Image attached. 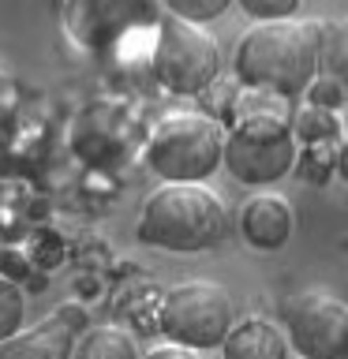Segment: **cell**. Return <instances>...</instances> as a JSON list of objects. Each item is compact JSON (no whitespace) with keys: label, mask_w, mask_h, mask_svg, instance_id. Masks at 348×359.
<instances>
[{"label":"cell","mask_w":348,"mask_h":359,"mask_svg":"<svg viewBox=\"0 0 348 359\" xmlns=\"http://www.w3.org/2000/svg\"><path fill=\"white\" fill-rule=\"evenodd\" d=\"M319 64L348 97V15L319 22Z\"/></svg>","instance_id":"11"},{"label":"cell","mask_w":348,"mask_h":359,"mask_svg":"<svg viewBox=\"0 0 348 359\" xmlns=\"http://www.w3.org/2000/svg\"><path fill=\"white\" fill-rule=\"evenodd\" d=\"M135 236L146 247L173 255L210 251L225 236V206L202 184H161L142 202Z\"/></svg>","instance_id":"2"},{"label":"cell","mask_w":348,"mask_h":359,"mask_svg":"<svg viewBox=\"0 0 348 359\" xmlns=\"http://www.w3.org/2000/svg\"><path fill=\"white\" fill-rule=\"evenodd\" d=\"M142 359H202V355L191 352V348H180V344H161V348H150Z\"/></svg>","instance_id":"19"},{"label":"cell","mask_w":348,"mask_h":359,"mask_svg":"<svg viewBox=\"0 0 348 359\" xmlns=\"http://www.w3.org/2000/svg\"><path fill=\"white\" fill-rule=\"evenodd\" d=\"M221 359H288V337L269 318H240L221 344Z\"/></svg>","instance_id":"10"},{"label":"cell","mask_w":348,"mask_h":359,"mask_svg":"<svg viewBox=\"0 0 348 359\" xmlns=\"http://www.w3.org/2000/svg\"><path fill=\"white\" fill-rule=\"evenodd\" d=\"M236 79L247 90L274 97H300L319 79V22H258L247 30L232 56Z\"/></svg>","instance_id":"1"},{"label":"cell","mask_w":348,"mask_h":359,"mask_svg":"<svg viewBox=\"0 0 348 359\" xmlns=\"http://www.w3.org/2000/svg\"><path fill=\"white\" fill-rule=\"evenodd\" d=\"M296 131L277 109L240 101L232 128L225 135V168L247 187L274 184L296 168Z\"/></svg>","instance_id":"3"},{"label":"cell","mask_w":348,"mask_h":359,"mask_svg":"<svg viewBox=\"0 0 348 359\" xmlns=\"http://www.w3.org/2000/svg\"><path fill=\"white\" fill-rule=\"evenodd\" d=\"M307 97H311V105H319V109H330L337 112V105L344 101V90L333 83V79H314V86L307 90Z\"/></svg>","instance_id":"18"},{"label":"cell","mask_w":348,"mask_h":359,"mask_svg":"<svg viewBox=\"0 0 348 359\" xmlns=\"http://www.w3.org/2000/svg\"><path fill=\"white\" fill-rule=\"evenodd\" d=\"M22 318H27V296L22 285L0 273V344L22 333Z\"/></svg>","instance_id":"14"},{"label":"cell","mask_w":348,"mask_h":359,"mask_svg":"<svg viewBox=\"0 0 348 359\" xmlns=\"http://www.w3.org/2000/svg\"><path fill=\"white\" fill-rule=\"evenodd\" d=\"M221 72V49L195 22L168 15L157 30L154 75L173 94H202Z\"/></svg>","instance_id":"6"},{"label":"cell","mask_w":348,"mask_h":359,"mask_svg":"<svg viewBox=\"0 0 348 359\" xmlns=\"http://www.w3.org/2000/svg\"><path fill=\"white\" fill-rule=\"evenodd\" d=\"M296 172L303 180H311V184H326L330 172H337V150H333V142H326V146H303L300 161H296Z\"/></svg>","instance_id":"15"},{"label":"cell","mask_w":348,"mask_h":359,"mask_svg":"<svg viewBox=\"0 0 348 359\" xmlns=\"http://www.w3.org/2000/svg\"><path fill=\"white\" fill-rule=\"evenodd\" d=\"M292 131H296V139H303L307 146H326V142H337V131H341V123H337V112L330 109H303L296 120H292Z\"/></svg>","instance_id":"13"},{"label":"cell","mask_w":348,"mask_h":359,"mask_svg":"<svg viewBox=\"0 0 348 359\" xmlns=\"http://www.w3.org/2000/svg\"><path fill=\"white\" fill-rule=\"evenodd\" d=\"M225 135L206 112H173L146 139V165L165 184H199L225 165Z\"/></svg>","instance_id":"4"},{"label":"cell","mask_w":348,"mask_h":359,"mask_svg":"<svg viewBox=\"0 0 348 359\" xmlns=\"http://www.w3.org/2000/svg\"><path fill=\"white\" fill-rule=\"evenodd\" d=\"M229 4H232V0H165V8L173 11L176 19L195 22V27L213 22L218 15H225V8H229Z\"/></svg>","instance_id":"16"},{"label":"cell","mask_w":348,"mask_h":359,"mask_svg":"<svg viewBox=\"0 0 348 359\" xmlns=\"http://www.w3.org/2000/svg\"><path fill=\"white\" fill-rule=\"evenodd\" d=\"M243 8V15H251L255 22H285L300 11L303 0H236Z\"/></svg>","instance_id":"17"},{"label":"cell","mask_w":348,"mask_h":359,"mask_svg":"<svg viewBox=\"0 0 348 359\" xmlns=\"http://www.w3.org/2000/svg\"><path fill=\"white\" fill-rule=\"evenodd\" d=\"M337 176H341L344 184H348V142L337 146Z\"/></svg>","instance_id":"20"},{"label":"cell","mask_w":348,"mask_h":359,"mask_svg":"<svg viewBox=\"0 0 348 359\" xmlns=\"http://www.w3.org/2000/svg\"><path fill=\"white\" fill-rule=\"evenodd\" d=\"M344 128H348V120H344Z\"/></svg>","instance_id":"21"},{"label":"cell","mask_w":348,"mask_h":359,"mask_svg":"<svg viewBox=\"0 0 348 359\" xmlns=\"http://www.w3.org/2000/svg\"><path fill=\"white\" fill-rule=\"evenodd\" d=\"M288 344L300 359H348V303L326 292H296L281 307Z\"/></svg>","instance_id":"7"},{"label":"cell","mask_w":348,"mask_h":359,"mask_svg":"<svg viewBox=\"0 0 348 359\" xmlns=\"http://www.w3.org/2000/svg\"><path fill=\"white\" fill-rule=\"evenodd\" d=\"M83 325H86L83 307H60L49 318H41L34 330H22L0 344V359H75Z\"/></svg>","instance_id":"8"},{"label":"cell","mask_w":348,"mask_h":359,"mask_svg":"<svg viewBox=\"0 0 348 359\" xmlns=\"http://www.w3.org/2000/svg\"><path fill=\"white\" fill-rule=\"evenodd\" d=\"M232 325V299L213 280H184L168 288L157 303V333H165L168 344L191 348V352L221 348Z\"/></svg>","instance_id":"5"},{"label":"cell","mask_w":348,"mask_h":359,"mask_svg":"<svg viewBox=\"0 0 348 359\" xmlns=\"http://www.w3.org/2000/svg\"><path fill=\"white\" fill-rule=\"evenodd\" d=\"M75 359H142V355L128 330H120V325H98V330H86L79 337Z\"/></svg>","instance_id":"12"},{"label":"cell","mask_w":348,"mask_h":359,"mask_svg":"<svg viewBox=\"0 0 348 359\" xmlns=\"http://www.w3.org/2000/svg\"><path fill=\"white\" fill-rule=\"evenodd\" d=\"M240 236L255 251H281L292 236V206L281 195H255L240 210Z\"/></svg>","instance_id":"9"}]
</instances>
